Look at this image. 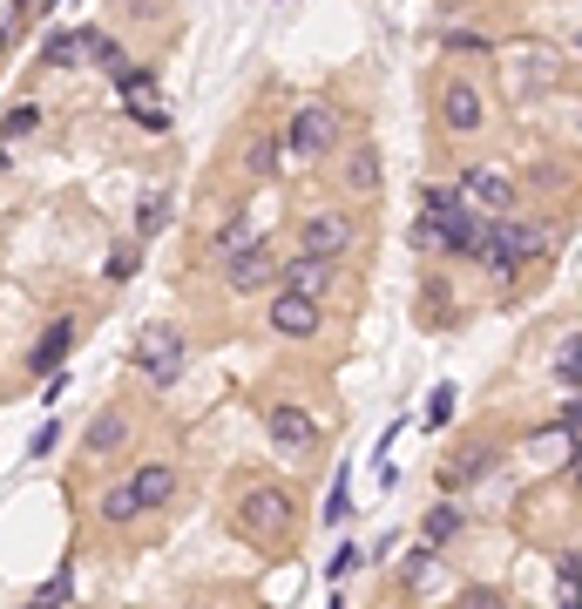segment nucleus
<instances>
[{
	"mask_svg": "<svg viewBox=\"0 0 582 609\" xmlns=\"http://www.w3.org/2000/svg\"><path fill=\"white\" fill-rule=\"evenodd\" d=\"M224 528L244 549L278 555V549H298L305 515H298V495L285 481H238V487H230V508H224Z\"/></svg>",
	"mask_w": 582,
	"mask_h": 609,
	"instance_id": "1",
	"label": "nucleus"
},
{
	"mask_svg": "<svg viewBox=\"0 0 582 609\" xmlns=\"http://www.w3.org/2000/svg\"><path fill=\"white\" fill-rule=\"evenodd\" d=\"M345 109L339 102H326V95H312V102H298L285 122H278V149H285V177L292 170H312V162H326V156H339L345 149Z\"/></svg>",
	"mask_w": 582,
	"mask_h": 609,
	"instance_id": "2",
	"label": "nucleus"
},
{
	"mask_svg": "<svg viewBox=\"0 0 582 609\" xmlns=\"http://www.w3.org/2000/svg\"><path fill=\"white\" fill-rule=\"evenodd\" d=\"M258 420H264V440H271V454H278V461L312 467V461L326 454V420H319L305 399L271 393V399H258Z\"/></svg>",
	"mask_w": 582,
	"mask_h": 609,
	"instance_id": "3",
	"label": "nucleus"
},
{
	"mask_svg": "<svg viewBox=\"0 0 582 609\" xmlns=\"http://www.w3.org/2000/svg\"><path fill=\"white\" fill-rule=\"evenodd\" d=\"M292 251H305V258H345V264H353L366 251V211L339 196V203H326V211L292 217Z\"/></svg>",
	"mask_w": 582,
	"mask_h": 609,
	"instance_id": "4",
	"label": "nucleus"
},
{
	"mask_svg": "<svg viewBox=\"0 0 582 609\" xmlns=\"http://www.w3.org/2000/svg\"><path fill=\"white\" fill-rule=\"evenodd\" d=\"M488 122H494L488 89H481L475 75L447 68V75L434 81V129H441L447 143H481V136H488Z\"/></svg>",
	"mask_w": 582,
	"mask_h": 609,
	"instance_id": "5",
	"label": "nucleus"
},
{
	"mask_svg": "<svg viewBox=\"0 0 582 609\" xmlns=\"http://www.w3.org/2000/svg\"><path fill=\"white\" fill-rule=\"evenodd\" d=\"M278 292H305V298H319V305H345L360 292V271L345 264V258H305V251H285L278 258Z\"/></svg>",
	"mask_w": 582,
	"mask_h": 609,
	"instance_id": "6",
	"label": "nucleus"
},
{
	"mask_svg": "<svg viewBox=\"0 0 582 609\" xmlns=\"http://www.w3.org/2000/svg\"><path fill=\"white\" fill-rule=\"evenodd\" d=\"M136 433H142V414L129 406V393L123 399H102L95 420L82 427V440H75V454H82V467H109V461H123L129 447H136Z\"/></svg>",
	"mask_w": 582,
	"mask_h": 609,
	"instance_id": "7",
	"label": "nucleus"
},
{
	"mask_svg": "<svg viewBox=\"0 0 582 609\" xmlns=\"http://www.w3.org/2000/svg\"><path fill=\"white\" fill-rule=\"evenodd\" d=\"M129 365L142 373L149 393H170V386H183V373H190V339L176 332V325H142L136 346H129Z\"/></svg>",
	"mask_w": 582,
	"mask_h": 609,
	"instance_id": "8",
	"label": "nucleus"
},
{
	"mask_svg": "<svg viewBox=\"0 0 582 609\" xmlns=\"http://www.w3.org/2000/svg\"><path fill=\"white\" fill-rule=\"evenodd\" d=\"M501 454H509V440H501V433H468V440H460L454 447V454L434 467V487H441V495H468V487H481L494 467H501Z\"/></svg>",
	"mask_w": 582,
	"mask_h": 609,
	"instance_id": "9",
	"label": "nucleus"
},
{
	"mask_svg": "<svg viewBox=\"0 0 582 609\" xmlns=\"http://www.w3.org/2000/svg\"><path fill=\"white\" fill-rule=\"evenodd\" d=\"M326 312L332 305L305 298V292H278V284H271V292H264V332L285 339V346H312L326 332Z\"/></svg>",
	"mask_w": 582,
	"mask_h": 609,
	"instance_id": "10",
	"label": "nucleus"
},
{
	"mask_svg": "<svg viewBox=\"0 0 582 609\" xmlns=\"http://www.w3.org/2000/svg\"><path fill=\"white\" fill-rule=\"evenodd\" d=\"M454 183L481 217H515L522 211V177L509 162H468V170H454Z\"/></svg>",
	"mask_w": 582,
	"mask_h": 609,
	"instance_id": "11",
	"label": "nucleus"
},
{
	"mask_svg": "<svg viewBox=\"0 0 582 609\" xmlns=\"http://www.w3.org/2000/svg\"><path fill=\"white\" fill-rule=\"evenodd\" d=\"M278 258H285V251H278V237H264V230H258L244 251L217 271V278H224V292H230V298H258V292H271V278H278Z\"/></svg>",
	"mask_w": 582,
	"mask_h": 609,
	"instance_id": "12",
	"label": "nucleus"
},
{
	"mask_svg": "<svg viewBox=\"0 0 582 609\" xmlns=\"http://www.w3.org/2000/svg\"><path fill=\"white\" fill-rule=\"evenodd\" d=\"M339 190L353 196V203H379V190H386V156H379L373 136H345V149H339Z\"/></svg>",
	"mask_w": 582,
	"mask_h": 609,
	"instance_id": "13",
	"label": "nucleus"
},
{
	"mask_svg": "<svg viewBox=\"0 0 582 609\" xmlns=\"http://www.w3.org/2000/svg\"><path fill=\"white\" fill-rule=\"evenodd\" d=\"M75 346H82V318H48V332L27 346L21 373H27V380H48V373H61V365L75 359Z\"/></svg>",
	"mask_w": 582,
	"mask_h": 609,
	"instance_id": "14",
	"label": "nucleus"
},
{
	"mask_svg": "<svg viewBox=\"0 0 582 609\" xmlns=\"http://www.w3.org/2000/svg\"><path fill=\"white\" fill-rule=\"evenodd\" d=\"M238 177L244 183H285V149H278V129H251L244 149H238Z\"/></svg>",
	"mask_w": 582,
	"mask_h": 609,
	"instance_id": "15",
	"label": "nucleus"
},
{
	"mask_svg": "<svg viewBox=\"0 0 582 609\" xmlns=\"http://www.w3.org/2000/svg\"><path fill=\"white\" fill-rule=\"evenodd\" d=\"M129 487H136L142 515H163V508H176V495H183V474H176L170 461H136V467H129Z\"/></svg>",
	"mask_w": 582,
	"mask_h": 609,
	"instance_id": "16",
	"label": "nucleus"
},
{
	"mask_svg": "<svg viewBox=\"0 0 582 609\" xmlns=\"http://www.w3.org/2000/svg\"><path fill=\"white\" fill-rule=\"evenodd\" d=\"M89 48H82V27H48L42 48H34V75H61V68H82Z\"/></svg>",
	"mask_w": 582,
	"mask_h": 609,
	"instance_id": "17",
	"label": "nucleus"
},
{
	"mask_svg": "<svg viewBox=\"0 0 582 609\" xmlns=\"http://www.w3.org/2000/svg\"><path fill=\"white\" fill-rule=\"evenodd\" d=\"M251 237H258V230H251V217H244V211H238V217H224V224H217V230L204 237V264H210V271H224V264L238 258Z\"/></svg>",
	"mask_w": 582,
	"mask_h": 609,
	"instance_id": "18",
	"label": "nucleus"
},
{
	"mask_svg": "<svg viewBox=\"0 0 582 609\" xmlns=\"http://www.w3.org/2000/svg\"><path fill=\"white\" fill-rule=\"evenodd\" d=\"M454 535H468V508H460L454 495H441L434 508L420 515V542H434V549H447Z\"/></svg>",
	"mask_w": 582,
	"mask_h": 609,
	"instance_id": "19",
	"label": "nucleus"
},
{
	"mask_svg": "<svg viewBox=\"0 0 582 609\" xmlns=\"http://www.w3.org/2000/svg\"><path fill=\"white\" fill-rule=\"evenodd\" d=\"M420 325H426V332L460 325V305H454V292H447V278H426V284H420Z\"/></svg>",
	"mask_w": 582,
	"mask_h": 609,
	"instance_id": "20",
	"label": "nucleus"
},
{
	"mask_svg": "<svg viewBox=\"0 0 582 609\" xmlns=\"http://www.w3.org/2000/svg\"><path fill=\"white\" fill-rule=\"evenodd\" d=\"M157 81H163V68H157V61H129V55H123V61L109 68V89L123 95V102H129V95H157Z\"/></svg>",
	"mask_w": 582,
	"mask_h": 609,
	"instance_id": "21",
	"label": "nucleus"
},
{
	"mask_svg": "<svg viewBox=\"0 0 582 609\" xmlns=\"http://www.w3.org/2000/svg\"><path fill=\"white\" fill-rule=\"evenodd\" d=\"M549 373H556V386H562V393H582V325L556 339V352H549Z\"/></svg>",
	"mask_w": 582,
	"mask_h": 609,
	"instance_id": "22",
	"label": "nucleus"
},
{
	"mask_svg": "<svg viewBox=\"0 0 582 609\" xmlns=\"http://www.w3.org/2000/svg\"><path fill=\"white\" fill-rule=\"evenodd\" d=\"M95 515H102L109 528H129V521L142 515V501H136V487H129V474H123V481H109V487H102V501H95Z\"/></svg>",
	"mask_w": 582,
	"mask_h": 609,
	"instance_id": "23",
	"label": "nucleus"
},
{
	"mask_svg": "<svg viewBox=\"0 0 582 609\" xmlns=\"http://www.w3.org/2000/svg\"><path fill=\"white\" fill-rule=\"evenodd\" d=\"M123 115H129V129H142V136H170V129H176V115H170L163 102H149V95H129Z\"/></svg>",
	"mask_w": 582,
	"mask_h": 609,
	"instance_id": "24",
	"label": "nucleus"
},
{
	"mask_svg": "<svg viewBox=\"0 0 582 609\" xmlns=\"http://www.w3.org/2000/svg\"><path fill=\"white\" fill-rule=\"evenodd\" d=\"M163 224H170V190H142V203H136V244H149V237H163Z\"/></svg>",
	"mask_w": 582,
	"mask_h": 609,
	"instance_id": "25",
	"label": "nucleus"
},
{
	"mask_svg": "<svg viewBox=\"0 0 582 609\" xmlns=\"http://www.w3.org/2000/svg\"><path fill=\"white\" fill-rule=\"evenodd\" d=\"M82 48H89V68H115V61H123V41H115L109 27H95V21H82Z\"/></svg>",
	"mask_w": 582,
	"mask_h": 609,
	"instance_id": "26",
	"label": "nucleus"
},
{
	"mask_svg": "<svg viewBox=\"0 0 582 609\" xmlns=\"http://www.w3.org/2000/svg\"><path fill=\"white\" fill-rule=\"evenodd\" d=\"M34 129H42V102H14L0 115V143H27Z\"/></svg>",
	"mask_w": 582,
	"mask_h": 609,
	"instance_id": "27",
	"label": "nucleus"
},
{
	"mask_svg": "<svg viewBox=\"0 0 582 609\" xmlns=\"http://www.w3.org/2000/svg\"><path fill=\"white\" fill-rule=\"evenodd\" d=\"M460 183H420V217H447V211H460Z\"/></svg>",
	"mask_w": 582,
	"mask_h": 609,
	"instance_id": "28",
	"label": "nucleus"
},
{
	"mask_svg": "<svg viewBox=\"0 0 582 609\" xmlns=\"http://www.w3.org/2000/svg\"><path fill=\"white\" fill-rule=\"evenodd\" d=\"M454 399H460V393H454V380H441L434 393H426V414H420V427H426V433H441V427L454 420Z\"/></svg>",
	"mask_w": 582,
	"mask_h": 609,
	"instance_id": "29",
	"label": "nucleus"
},
{
	"mask_svg": "<svg viewBox=\"0 0 582 609\" xmlns=\"http://www.w3.org/2000/svg\"><path fill=\"white\" fill-rule=\"evenodd\" d=\"M434 562H441V549H434V542H420V549H407V562H400V589H420L426 576H434Z\"/></svg>",
	"mask_w": 582,
	"mask_h": 609,
	"instance_id": "30",
	"label": "nucleus"
},
{
	"mask_svg": "<svg viewBox=\"0 0 582 609\" xmlns=\"http://www.w3.org/2000/svg\"><path fill=\"white\" fill-rule=\"evenodd\" d=\"M441 55H494V41L475 27H441Z\"/></svg>",
	"mask_w": 582,
	"mask_h": 609,
	"instance_id": "31",
	"label": "nucleus"
},
{
	"mask_svg": "<svg viewBox=\"0 0 582 609\" xmlns=\"http://www.w3.org/2000/svg\"><path fill=\"white\" fill-rule=\"evenodd\" d=\"M556 433H562V454H569V447H582V393H569L562 406H556V420H549Z\"/></svg>",
	"mask_w": 582,
	"mask_h": 609,
	"instance_id": "32",
	"label": "nucleus"
},
{
	"mask_svg": "<svg viewBox=\"0 0 582 609\" xmlns=\"http://www.w3.org/2000/svg\"><path fill=\"white\" fill-rule=\"evenodd\" d=\"M345 515H353V481H345V467H339V481H332V495H326L319 521H326V528H345Z\"/></svg>",
	"mask_w": 582,
	"mask_h": 609,
	"instance_id": "33",
	"label": "nucleus"
},
{
	"mask_svg": "<svg viewBox=\"0 0 582 609\" xmlns=\"http://www.w3.org/2000/svg\"><path fill=\"white\" fill-rule=\"evenodd\" d=\"M454 609H515V602L501 596L494 583H468V589H454Z\"/></svg>",
	"mask_w": 582,
	"mask_h": 609,
	"instance_id": "34",
	"label": "nucleus"
},
{
	"mask_svg": "<svg viewBox=\"0 0 582 609\" xmlns=\"http://www.w3.org/2000/svg\"><path fill=\"white\" fill-rule=\"evenodd\" d=\"M360 562H366V549H353V542H339V549L326 555V583H345V576H360Z\"/></svg>",
	"mask_w": 582,
	"mask_h": 609,
	"instance_id": "35",
	"label": "nucleus"
},
{
	"mask_svg": "<svg viewBox=\"0 0 582 609\" xmlns=\"http://www.w3.org/2000/svg\"><path fill=\"white\" fill-rule=\"evenodd\" d=\"M136 264H142V244H136V237H129V244H115V251H109V284L136 278Z\"/></svg>",
	"mask_w": 582,
	"mask_h": 609,
	"instance_id": "36",
	"label": "nucleus"
},
{
	"mask_svg": "<svg viewBox=\"0 0 582 609\" xmlns=\"http://www.w3.org/2000/svg\"><path fill=\"white\" fill-rule=\"evenodd\" d=\"M55 447H61V420H42V427H34V440H27V461H48Z\"/></svg>",
	"mask_w": 582,
	"mask_h": 609,
	"instance_id": "37",
	"label": "nucleus"
},
{
	"mask_svg": "<svg viewBox=\"0 0 582 609\" xmlns=\"http://www.w3.org/2000/svg\"><path fill=\"white\" fill-rule=\"evenodd\" d=\"M407 251L413 258H434V217H413L407 224Z\"/></svg>",
	"mask_w": 582,
	"mask_h": 609,
	"instance_id": "38",
	"label": "nucleus"
},
{
	"mask_svg": "<svg viewBox=\"0 0 582 609\" xmlns=\"http://www.w3.org/2000/svg\"><path fill=\"white\" fill-rule=\"evenodd\" d=\"M34 596H48V602H68V596H75V562H68V568H55V576H48L42 589H34Z\"/></svg>",
	"mask_w": 582,
	"mask_h": 609,
	"instance_id": "39",
	"label": "nucleus"
},
{
	"mask_svg": "<svg viewBox=\"0 0 582 609\" xmlns=\"http://www.w3.org/2000/svg\"><path fill=\"white\" fill-rule=\"evenodd\" d=\"M556 583H562V589H582V549H569V555L556 562Z\"/></svg>",
	"mask_w": 582,
	"mask_h": 609,
	"instance_id": "40",
	"label": "nucleus"
},
{
	"mask_svg": "<svg viewBox=\"0 0 582 609\" xmlns=\"http://www.w3.org/2000/svg\"><path fill=\"white\" fill-rule=\"evenodd\" d=\"M562 481H569V487H582V447H569V461H562Z\"/></svg>",
	"mask_w": 582,
	"mask_h": 609,
	"instance_id": "41",
	"label": "nucleus"
},
{
	"mask_svg": "<svg viewBox=\"0 0 582 609\" xmlns=\"http://www.w3.org/2000/svg\"><path fill=\"white\" fill-rule=\"evenodd\" d=\"M14 8H27V14H34V21H42V14H48V8H55V0H14Z\"/></svg>",
	"mask_w": 582,
	"mask_h": 609,
	"instance_id": "42",
	"label": "nucleus"
},
{
	"mask_svg": "<svg viewBox=\"0 0 582 609\" xmlns=\"http://www.w3.org/2000/svg\"><path fill=\"white\" fill-rule=\"evenodd\" d=\"M556 609H582V589H562V602Z\"/></svg>",
	"mask_w": 582,
	"mask_h": 609,
	"instance_id": "43",
	"label": "nucleus"
},
{
	"mask_svg": "<svg viewBox=\"0 0 582 609\" xmlns=\"http://www.w3.org/2000/svg\"><path fill=\"white\" fill-rule=\"evenodd\" d=\"M0 170H8V143H0Z\"/></svg>",
	"mask_w": 582,
	"mask_h": 609,
	"instance_id": "44",
	"label": "nucleus"
},
{
	"mask_svg": "<svg viewBox=\"0 0 582 609\" xmlns=\"http://www.w3.org/2000/svg\"><path fill=\"white\" fill-rule=\"evenodd\" d=\"M373 609H386V602H373Z\"/></svg>",
	"mask_w": 582,
	"mask_h": 609,
	"instance_id": "45",
	"label": "nucleus"
}]
</instances>
